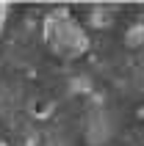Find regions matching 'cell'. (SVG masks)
Here are the masks:
<instances>
[{
  "mask_svg": "<svg viewBox=\"0 0 144 146\" xmlns=\"http://www.w3.org/2000/svg\"><path fill=\"white\" fill-rule=\"evenodd\" d=\"M42 33H44L47 50L61 61H75V58L86 55V50H89V31L67 8H56L44 19V31Z\"/></svg>",
  "mask_w": 144,
  "mask_h": 146,
  "instance_id": "cell-1",
  "label": "cell"
}]
</instances>
